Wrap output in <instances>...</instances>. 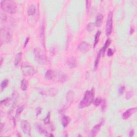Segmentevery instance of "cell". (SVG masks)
Listing matches in <instances>:
<instances>
[{
	"mask_svg": "<svg viewBox=\"0 0 137 137\" xmlns=\"http://www.w3.org/2000/svg\"><path fill=\"white\" fill-rule=\"evenodd\" d=\"M95 24L94 23H90L87 26L86 30L88 32H92L95 28Z\"/></svg>",
	"mask_w": 137,
	"mask_h": 137,
	"instance_id": "cb8c5ba5",
	"label": "cell"
},
{
	"mask_svg": "<svg viewBox=\"0 0 137 137\" xmlns=\"http://www.w3.org/2000/svg\"><path fill=\"white\" fill-rule=\"evenodd\" d=\"M67 80V76H66V74H64V73H62L61 75H59V80L61 82H65V81Z\"/></svg>",
	"mask_w": 137,
	"mask_h": 137,
	"instance_id": "4316f807",
	"label": "cell"
},
{
	"mask_svg": "<svg viewBox=\"0 0 137 137\" xmlns=\"http://www.w3.org/2000/svg\"><path fill=\"white\" fill-rule=\"evenodd\" d=\"M125 89V87L123 85H121L120 87H119V90H118V93H119V95H123V93H124V90Z\"/></svg>",
	"mask_w": 137,
	"mask_h": 137,
	"instance_id": "f546056e",
	"label": "cell"
},
{
	"mask_svg": "<svg viewBox=\"0 0 137 137\" xmlns=\"http://www.w3.org/2000/svg\"><path fill=\"white\" fill-rule=\"evenodd\" d=\"M40 38L41 40V42L42 46L45 48V27L43 25H42L40 28Z\"/></svg>",
	"mask_w": 137,
	"mask_h": 137,
	"instance_id": "7c38bea8",
	"label": "cell"
},
{
	"mask_svg": "<svg viewBox=\"0 0 137 137\" xmlns=\"http://www.w3.org/2000/svg\"><path fill=\"white\" fill-rule=\"evenodd\" d=\"M114 54V52L113 49H111V48H109L108 50L107 51V55L108 57H111Z\"/></svg>",
	"mask_w": 137,
	"mask_h": 137,
	"instance_id": "4dcf8cb0",
	"label": "cell"
},
{
	"mask_svg": "<svg viewBox=\"0 0 137 137\" xmlns=\"http://www.w3.org/2000/svg\"><path fill=\"white\" fill-rule=\"evenodd\" d=\"M70 121V117L67 116H64L61 119L62 124V125L64 127H67V125H69Z\"/></svg>",
	"mask_w": 137,
	"mask_h": 137,
	"instance_id": "2e32d148",
	"label": "cell"
},
{
	"mask_svg": "<svg viewBox=\"0 0 137 137\" xmlns=\"http://www.w3.org/2000/svg\"><path fill=\"white\" fill-rule=\"evenodd\" d=\"M42 111V109L41 107H38L36 109V116H38L39 115H40V114L41 113Z\"/></svg>",
	"mask_w": 137,
	"mask_h": 137,
	"instance_id": "1f68e13d",
	"label": "cell"
},
{
	"mask_svg": "<svg viewBox=\"0 0 137 137\" xmlns=\"http://www.w3.org/2000/svg\"><path fill=\"white\" fill-rule=\"evenodd\" d=\"M132 96V93H131V92H129L126 94V98L127 99H130Z\"/></svg>",
	"mask_w": 137,
	"mask_h": 137,
	"instance_id": "d590c367",
	"label": "cell"
},
{
	"mask_svg": "<svg viewBox=\"0 0 137 137\" xmlns=\"http://www.w3.org/2000/svg\"><path fill=\"white\" fill-rule=\"evenodd\" d=\"M90 3H91V1H86V8H87V12H88L89 9L90 8Z\"/></svg>",
	"mask_w": 137,
	"mask_h": 137,
	"instance_id": "d6a6232c",
	"label": "cell"
},
{
	"mask_svg": "<svg viewBox=\"0 0 137 137\" xmlns=\"http://www.w3.org/2000/svg\"><path fill=\"white\" fill-rule=\"evenodd\" d=\"M102 124V122L100 123L99 124L95 125V126L92 129V130H91V131H90V137H94L98 134V132H99V131L100 130V128H101Z\"/></svg>",
	"mask_w": 137,
	"mask_h": 137,
	"instance_id": "8fae6325",
	"label": "cell"
},
{
	"mask_svg": "<svg viewBox=\"0 0 137 137\" xmlns=\"http://www.w3.org/2000/svg\"><path fill=\"white\" fill-rule=\"evenodd\" d=\"M110 43H111L110 39H108L106 40V41L105 42V45H104V46H103V47H102V48L101 50H100V51H101V54L103 55L105 54L106 49H107V48L109 47V46L110 45Z\"/></svg>",
	"mask_w": 137,
	"mask_h": 137,
	"instance_id": "e0dca14e",
	"label": "cell"
},
{
	"mask_svg": "<svg viewBox=\"0 0 137 137\" xmlns=\"http://www.w3.org/2000/svg\"><path fill=\"white\" fill-rule=\"evenodd\" d=\"M67 64L70 69L74 68L77 65L76 59L72 56L68 58L67 60Z\"/></svg>",
	"mask_w": 137,
	"mask_h": 137,
	"instance_id": "30bf717a",
	"label": "cell"
},
{
	"mask_svg": "<svg viewBox=\"0 0 137 137\" xmlns=\"http://www.w3.org/2000/svg\"><path fill=\"white\" fill-rule=\"evenodd\" d=\"M36 128H37L38 131L40 133L44 134L45 136H48V137L53 136L51 134H50L49 133H48L47 131V130H46V129L44 128L43 126H42L41 125L38 124L37 125V126H36Z\"/></svg>",
	"mask_w": 137,
	"mask_h": 137,
	"instance_id": "4fadbf2b",
	"label": "cell"
},
{
	"mask_svg": "<svg viewBox=\"0 0 137 137\" xmlns=\"http://www.w3.org/2000/svg\"><path fill=\"white\" fill-rule=\"evenodd\" d=\"M24 109V106H19L16 110V116H18L20 115L22 112L23 111V110Z\"/></svg>",
	"mask_w": 137,
	"mask_h": 137,
	"instance_id": "f1b7e54d",
	"label": "cell"
},
{
	"mask_svg": "<svg viewBox=\"0 0 137 137\" xmlns=\"http://www.w3.org/2000/svg\"><path fill=\"white\" fill-rule=\"evenodd\" d=\"M21 128L24 134L30 136L31 132V126L27 121L23 120L21 121Z\"/></svg>",
	"mask_w": 137,
	"mask_h": 137,
	"instance_id": "52a82bcc",
	"label": "cell"
},
{
	"mask_svg": "<svg viewBox=\"0 0 137 137\" xmlns=\"http://www.w3.org/2000/svg\"><path fill=\"white\" fill-rule=\"evenodd\" d=\"M101 103H102V109L103 110H105V109L106 108V101L105 100H102V101Z\"/></svg>",
	"mask_w": 137,
	"mask_h": 137,
	"instance_id": "e575fe53",
	"label": "cell"
},
{
	"mask_svg": "<svg viewBox=\"0 0 137 137\" xmlns=\"http://www.w3.org/2000/svg\"><path fill=\"white\" fill-rule=\"evenodd\" d=\"M1 8L4 12L10 14H14L17 12V7L16 3L10 0L1 1Z\"/></svg>",
	"mask_w": 137,
	"mask_h": 137,
	"instance_id": "7a4b0ae2",
	"label": "cell"
},
{
	"mask_svg": "<svg viewBox=\"0 0 137 137\" xmlns=\"http://www.w3.org/2000/svg\"><path fill=\"white\" fill-rule=\"evenodd\" d=\"M28 87V82L27 80L25 79H23L21 82V84H20V88L23 90L24 91H25V90H27V88Z\"/></svg>",
	"mask_w": 137,
	"mask_h": 137,
	"instance_id": "ffe728a7",
	"label": "cell"
},
{
	"mask_svg": "<svg viewBox=\"0 0 137 137\" xmlns=\"http://www.w3.org/2000/svg\"><path fill=\"white\" fill-rule=\"evenodd\" d=\"M28 41H29V38H27L26 39V41H25V43H24V48L26 47V46L27 45V44Z\"/></svg>",
	"mask_w": 137,
	"mask_h": 137,
	"instance_id": "74e56055",
	"label": "cell"
},
{
	"mask_svg": "<svg viewBox=\"0 0 137 137\" xmlns=\"http://www.w3.org/2000/svg\"><path fill=\"white\" fill-rule=\"evenodd\" d=\"M55 76V73L54 71L51 70H49L47 71L45 74V77L47 79L51 80L54 78Z\"/></svg>",
	"mask_w": 137,
	"mask_h": 137,
	"instance_id": "9a60e30c",
	"label": "cell"
},
{
	"mask_svg": "<svg viewBox=\"0 0 137 137\" xmlns=\"http://www.w3.org/2000/svg\"><path fill=\"white\" fill-rule=\"evenodd\" d=\"M100 35H101V32H100V31H98L97 32H96L95 36V39H94V48L96 47V46L97 45L98 42H99V41Z\"/></svg>",
	"mask_w": 137,
	"mask_h": 137,
	"instance_id": "603a6c76",
	"label": "cell"
},
{
	"mask_svg": "<svg viewBox=\"0 0 137 137\" xmlns=\"http://www.w3.org/2000/svg\"><path fill=\"white\" fill-rule=\"evenodd\" d=\"M34 54L36 62L41 65H45L47 62V58L43 51L39 48L34 49Z\"/></svg>",
	"mask_w": 137,
	"mask_h": 137,
	"instance_id": "3957f363",
	"label": "cell"
},
{
	"mask_svg": "<svg viewBox=\"0 0 137 137\" xmlns=\"http://www.w3.org/2000/svg\"><path fill=\"white\" fill-rule=\"evenodd\" d=\"M12 36L10 33L7 30L1 28V44L4 43H9L11 41Z\"/></svg>",
	"mask_w": 137,
	"mask_h": 137,
	"instance_id": "277c9868",
	"label": "cell"
},
{
	"mask_svg": "<svg viewBox=\"0 0 137 137\" xmlns=\"http://www.w3.org/2000/svg\"><path fill=\"white\" fill-rule=\"evenodd\" d=\"M22 53H19L16 55V56L15 57V66L17 67L18 66L19 63L20 62L21 59H22Z\"/></svg>",
	"mask_w": 137,
	"mask_h": 137,
	"instance_id": "d6986e66",
	"label": "cell"
},
{
	"mask_svg": "<svg viewBox=\"0 0 137 137\" xmlns=\"http://www.w3.org/2000/svg\"><path fill=\"white\" fill-rule=\"evenodd\" d=\"M134 27L133 26H132V27H131V30H130V34H132L134 32Z\"/></svg>",
	"mask_w": 137,
	"mask_h": 137,
	"instance_id": "f35d334b",
	"label": "cell"
},
{
	"mask_svg": "<svg viewBox=\"0 0 137 137\" xmlns=\"http://www.w3.org/2000/svg\"><path fill=\"white\" fill-rule=\"evenodd\" d=\"M3 126H4V124H3V123H1V133L2 132V131L3 128Z\"/></svg>",
	"mask_w": 137,
	"mask_h": 137,
	"instance_id": "ab89813d",
	"label": "cell"
},
{
	"mask_svg": "<svg viewBox=\"0 0 137 137\" xmlns=\"http://www.w3.org/2000/svg\"><path fill=\"white\" fill-rule=\"evenodd\" d=\"M113 30V13L110 12L108 16L106 26V33L107 36L110 35Z\"/></svg>",
	"mask_w": 137,
	"mask_h": 137,
	"instance_id": "5b68a950",
	"label": "cell"
},
{
	"mask_svg": "<svg viewBox=\"0 0 137 137\" xmlns=\"http://www.w3.org/2000/svg\"><path fill=\"white\" fill-rule=\"evenodd\" d=\"M3 61V57H1V66H2V65Z\"/></svg>",
	"mask_w": 137,
	"mask_h": 137,
	"instance_id": "60d3db41",
	"label": "cell"
},
{
	"mask_svg": "<svg viewBox=\"0 0 137 137\" xmlns=\"http://www.w3.org/2000/svg\"><path fill=\"white\" fill-rule=\"evenodd\" d=\"M94 98H95V90L94 88H92V90H87L85 93L82 100L80 102L79 105V108H84L91 105L94 101Z\"/></svg>",
	"mask_w": 137,
	"mask_h": 137,
	"instance_id": "6da1fadb",
	"label": "cell"
},
{
	"mask_svg": "<svg viewBox=\"0 0 137 137\" xmlns=\"http://www.w3.org/2000/svg\"><path fill=\"white\" fill-rule=\"evenodd\" d=\"M103 19V15L101 13H99L97 15L96 18V21H95V26L96 27H100L101 26L102 23V20Z\"/></svg>",
	"mask_w": 137,
	"mask_h": 137,
	"instance_id": "5bb4252c",
	"label": "cell"
},
{
	"mask_svg": "<svg viewBox=\"0 0 137 137\" xmlns=\"http://www.w3.org/2000/svg\"><path fill=\"white\" fill-rule=\"evenodd\" d=\"M137 111L136 108H133L129 109L123 114L122 115V118L124 119H127L129 118L131 115L133 114Z\"/></svg>",
	"mask_w": 137,
	"mask_h": 137,
	"instance_id": "9c48e42d",
	"label": "cell"
},
{
	"mask_svg": "<svg viewBox=\"0 0 137 137\" xmlns=\"http://www.w3.org/2000/svg\"><path fill=\"white\" fill-rule=\"evenodd\" d=\"M73 98H74V93L72 92H69L67 94V102L71 103L73 101Z\"/></svg>",
	"mask_w": 137,
	"mask_h": 137,
	"instance_id": "44dd1931",
	"label": "cell"
},
{
	"mask_svg": "<svg viewBox=\"0 0 137 137\" xmlns=\"http://www.w3.org/2000/svg\"><path fill=\"white\" fill-rule=\"evenodd\" d=\"M9 102V98H7V99H5L4 100H2V101H1V105H6Z\"/></svg>",
	"mask_w": 137,
	"mask_h": 137,
	"instance_id": "836d02e7",
	"label": "cell"
},
{
	"mask_svg": "<svg viewBox=\"0 0 137 137\" xmlns=\"http://www.w3.org/2000/svg\"><path fill=\"white\" fill-rule=\"evenodd\" d=\"M8 84H9V81L5 79L4 80H3L2 82H1V90H2L4 89L5 88H6L7 87L8 85Z\"/></svg>",
	"mask_w": 137,
	"mask_h": 137,
	"instance_id": "d4e9b609",
	"label": "cell"
},
{
	"mask_svg": "<svg viewBox=\"0 0 137 137\" xmlns=\"http://www.w3.org/2000/svg\"><path fill=\"white\" fill-rule=\"evenodd\" d=\"M50 121H51V113L49 112L46 118L43 119V122L45 124H48L50 123Z\"/></svg>",
	"mask_w": 137,
	"mask_h": 137,
	"instance_id": "484cf974",
	"label": "cell"
},
{
	"mask_svg": "<svg viewBox=\"0 0 137 137\" xmlns=\"http://www.w3.org/2000/svg\"><path fill=\"white\" fill-rule=\"evenodd\" d=\"M23 74L25 77L32 76L35 73V71L33 67L30 65H23L22 67Z\"/></svg>",
	"mask_w": 137,
	"mask_h": 137,
	"instance_id": "8992f818",
	"label": "cell"
},
{
	"mask_svg": "<svg viewBox=\"0 0 137 137\" xmlns=\"http://www.w3.org/2000/svg\"><path fill=\"white\" fill-rule=\"evenodd\" d=\"M134 130H131L130 131V133H129V136H130V137H132L134 135Z\"/></svg>",
	"mask_w": 137,
	"mask_h": 137,
	"instance_id": "8d00e7d4",
	"label": "cell"
},
{
	"mask_svg": "<svg viewBox=\"0 0 137 137\" xmlns=\"http://www.w3.org/2000/svg\"><path fill=\"white\" fill-rule=\"evenodd\" d=\"M102 101V100L101 99V98H96L95 100H94L93 103H94V105L97 107V106H99L100 104L101 103Z\"/></svg>",
	"mask_w": 137,
	"mask_h": 137,
	"instance_id": "83f0119b",
	"label": "cell"
},
{
	"mask_svg": "<svg viewBox=\"0 0 137 137\" xmlns=\"http://www.w3.org/2000/svg\"><path fill=\"white\" fill-rule=\"evenodd\" d=\"M90 48V45L89 43H87V42L83 41L82 42H81L79 45H78V49L80 52H82V53H85L89 51Z\"/></svg>",
	"mask_w": 137,
	"mask_h": 137,
	"instance_id": "ba28073f",
	"label": "cell"
},
{
	"mask_svg": "<svg viewBox=\"0 0 137 137\" xmlns=\"http://www.w3.org/2000/svg\"><path fill=\"white\" fill-rule=\"evenodd\" d=\"M101 51H100L99 53H98L97 57H96V58L95 63H94V69L95 70H96V69H97L98 67V65H99V62H100V57H101Z\"/></svg>",
	"mask_w": 137,
	"mask_h": 137,
	"instance_id": "7402d4cb",
	"label": "cell"
},
{
	"mask_svg": "<svg viewBox=\"0 0 137 137\" xmlns=\"http://www.w3.org/2000/svg\"><path fill=\"white\" fill-rule=\"evenodd\" d=\"M35 11H36L35 7L34 6L33 4H32L28 7L27 10V14L29 16H33V15L35 14Z\"/></svg>",
	"mask_w": 137,
	"mask_h": 137,
	"instance_id": "ac0fdd59",
	"label": "cell"
}]
</instances>
